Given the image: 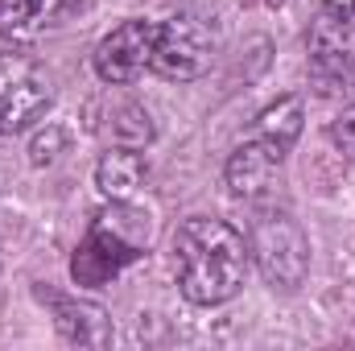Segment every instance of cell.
Masks as SVG:
<instances>
[{
    "label": "cell",
    "instance_id": "6da1fadb",
    "mask_svg": "<svg viewBox=\"0 0 355 351\" xmlns=\"http://www.w3.org/2000/svg\"><path fill=\"white\" fill-rule=\"evenodd\" d=\"M174 273L178 289L194 306H223L240 293L248 273V240L223 223L194 215L178 228L174 236Z\"/></svg>",
    "mask_w": 355,
    "mask_h": 351
},
{
    "label": "cell",
    "instance_id": "5bb4252c",
    "mask_svg": "<svg viewBox=\"0 0 355 351\" xmlns=\"http://www.w3.org/2000/svg\"><path fill=\"white\" fill-rule=\"evenodd\" d=\"M331 141H335V149H339L347 162H355V103L343 108V112L331 120Z\"/></svg>",
    "mask_w": 355,
    "mask_h": 351
},
{
    "label": "cell",
    "instance_id": "5b68a950",
    "mask_svg": "<svg viewBox=\"0 0 355 351\" xmlns=\"http://www.w3.org/2000/svg\"><path fill=\"white\" fill-rule=\"evenodd\" d=\"M211 58H215V37H211L207 21H198L190 12H178L166 25H157L149 71H157L170 83H190L211 67Z\"/></svg>",
    "mask_w": 355,
    "mask_h": 351
},
{
    "label": "cell",
    "instance_id": "3957f363",
    "mask_svg": "<svg viewBox=\"0 0 355 351\" xmlns=\"http://www.w3.org/2000/svg\"><path fill=\"white\" fill-rule=\"evenodd\" d=\"M248 261L277 289L302 285V277L310 268V240H306L302 223L289 211H265L248 232Z\"/></svg>",
    "mask_w": 355,
    "mask_h": 351
},
{
    "label": "cell",
    "instance_id": "ba28073f",
    "mask_svg": "<svg viewBox=\"0 0 355 351\" xmlns=\"http://www.w3.org/2000/svg\"><path fill=\"white\" fill-rule=\"evenodd\" d=\"M281 162L285 153H277L261 137L244 141L232 157H227V186L236 198H265L281 178Z\"/></svg>",
    "mask_w": 355,
    "mask_h": 351
},
{
    "label": "cell",
    "instance_id": "4fadbf2b",
    "mask_svg": "<svg viewBox=\"0 0 355 351\" xmlns=\"http://www.w3.org/2000/svg\"><path fill=\"white\" fill-rule=\"evenodd\" d=\"M302 120H306V103H302V95H281V99H272L265 112H261V120H257V137L272 145L277 153H289L293 149V141L302 137Z\"/></svg>",
    "mask_w": 355,
    "mask_h": 351
},
{
    "label": "cell",
    "instance_id": "52a82bcc",
    "mask_svg": "<svg viewBox=\"0 0 355 351\" xmlns=\"http://www.w3.org/2000/svg\"><path fill=\"white\" fill-rule=\"evenodd\" d=\"M153 42H157V25L145 17H132L124 25H116L99 46H95V75L107 87H124L132 83L141 71H149L153 62Z\"/></svg>",
    "mask_w": 355,
    "mask_h": 351
},
{
    "label": "cell",
    "instance_id": "8992f818",
    "mask_svg": "<svg viewBox=\"0 0 355 351\" xmlns=\"http://www.w3.org/2000/svg\"><path fill=\"white\" fill-rule=\"evenodd\" d=\"M50 108V79L25 54H0V137L25 132Z\"/></svg>",
    "mask_w": 355,
    "mask_h": 351
},
{
    "label": "cell",
    "instance_id": "9c48e42d",
    "mask_svg": "<svg viewBox=\"0 0 355 351\" xmlns=\"http://www.w3.org/2000/svg\"><path fill=\"white\" fill-rule=\"evenodd\" d=\"M149 182V166L141 157V149H107L95 166V186L103 190V198L112 203H128L141 186Z\"/></svg>",
    "mask_w": 355,
    "mask_h": 351
},
{
    "label": "cell",
    "instance_id": "7a4b0ae2",
    "mask_svg": "<svg viewBox=\"0 0 355 351\" xmlns=\"http://www.w3.org/2000/svg\"><path fill=\"white\" fill-rule=\"evenodd\" d=\"M149 244V219L128 203H112L83 236L79 252L71 257V277L83 289H103L137 261Z\"/></svg>",
    "mask_w": 355,
    "mask_h": 351
},
{
    "label": "cell",
    "instance_id": "7c38bea8",
    "mask_svg": "<svg viewBox=\"0 0 355 351\" xmlns=\"http://www.w3.org/2000/svg\"><path fill=\"white\" fill-rule=\"evenodd\" d=\"M99 137L116 149H145L153 141V120L141 103L132 99H107L103 116H99Z\"/></svg>",
    "mask_w": 355,
    "mask_h": 351
},
{
    "label": "cell",
    "instance_id": "30bf717a",
    "mask_svg": "<svg viewBox=\"0 0 355 351\" xmlns=\"http://www.w3.org/2000/svg\"><path fill=\"white\" fill-rule=\"evenodd\" d=\"M71 8L75 0H0V37L29 42Z\"/></svg>",
    "mask_w": 355,
    "mask_h": 351
},
{
    "label": "cell",
    "instance_id": "277c9868",
    "mask_svg": "<svg viewBox=\"0 0 355 351\" xmlns=\"http://www.w3.org/2000/svg\"><path fill=\"white\" fill-rule=\"evenodd\" d=\"M306 50L318 91H355V17L335 8L318 12L306 33Z\"/></svg>",
    "mask_w": 355,
    "mask_h": 351
},
{
    "label": "cell",
    "instance_id": "9a60e30c",
    "mask_svg": "<svg viewBox=\"0 0 355 351\" xmlns=\"http://www.w3.org/2000/svg\"><path fill=\"white\" fill-rule=\"evenodd\" d=\"M327 8H335V12H343V17H355V0H322Z\"/></svg>",
    "mask_w": 355,
    "mask_h": 351
},
{
    "label": "cell",
    "instance_id": "8fae6325",
    "mask_svg": "<svg viewBox=\"0 0 355 351\" xmlns=\"http://www.w3.org/2000/svg\"><path fill=\"white\" fill-rule=\"evenodd\" d=\"M50 302H54V323H58L62 339L83 343V348H99L112 339V318L103 306L75 302V298H50Z\"/></svg>",
    "mask_w": 355,
    "mask_h": 351
}]
</instances>
